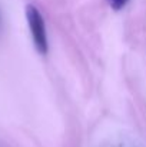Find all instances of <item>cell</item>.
<instances>
[{
    "instance_id": "obj_1",
    "label": "cell",
    "mask_w": 146,
    "mask_h": 147,
    "mask_svg": "<svg viewBox=\"0 0 146 147\" xmlns=\"http://www.w3.org/2000/svg\"><path fill=\"white\" fill-rule=\"evenodd\" d=\"M26 19H27V24L36 50L40 54H46L49 50L48 32H46V24L42 13L37 10V7L29 4L26 7Z\"/></svg>"
},
{
    "instance_id": "obj_2",
    "label": "cell",
    "mask_w": 146,
    "mask_h": 147,
    "mask_svg": "<svg viewBox=\"0 0 146 147\" xmlns=\"http://www.w3.org/2000/svg\"><path fill=\"white\" fill-rule=\"evenodd\" d=\"M107 3L113 10H122L129 3V0H107Z\"/></svg>"
}]
</instances>
